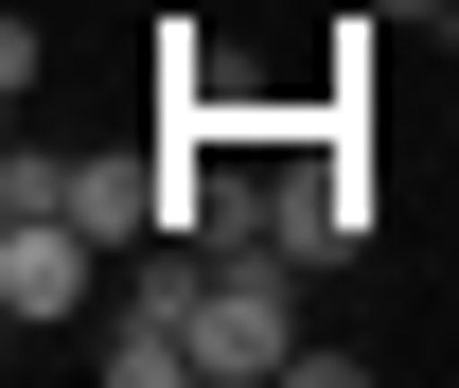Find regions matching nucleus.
Returning a JSON list of instances; mask_svg holds the SVG:
<instances>
[{
  "instance_id": "1",
  "label": "nucleus",
  "mask_w": 459,
  "mask_h": 388,
  "mask_svg": "<svg viewBox=\"0 0 459 388\" xmlns=\"http://www.w3.org/2000/svg\"><path fill=\"white\" fill-rule=\"evenodd\" d=\"M0 212H71L89 247H142V229H177V177L160 160H36V142H18Z\"/></svg>"
},
{
  "instance_id": "2",
  "label": "nucleus",
  "mask_w": 459,
  "mask_h": 388,
  "mask_svg": "<svg viewBox=\"0 0 459 388\" xmlns=\"http://www.w3.org/2000/svg\"><path fill=\"white\" fill-rule=\"evenodd\" d=\"M89 300H107V247H89V229H71V212H0V318H18V335H71Z\"/></svg>"
},
{
  "instance_id": "3",
  "label": "nucleus",
  "mask_w": 459,
  "mask_h": 388,
  "mask_svg": "<svg viewBox=\"0 0 459 388\" xmlns=\"http://www.w3.org/2000/svg\"><path fill=\"white\" fill-rule=\"evenodd\" d=\"M195 353H212L230 388L318 353V335H300V265H283V247H265V265H212V318H195Z\"/></svg>"
},
{
  "instance_id": "4",
  "label": "nucleus",
  "mask_w": 459,
  "mask_h": 388,
  "mask_svg": "<svg viewBox=\"0 0 459 388\" xmlns=\"http://www.w3.org/2000/svg\"><path fill=\"white\" fill-rule=\"evenodd\" d=\"M371 18H459V0H371Z\"/></svg>"
},
{
  "instance_id": "5",
  "label": "nucleus",
  "mask_w": 459,
  "mask_h": 388,
  "mask_svg": "<svg viewBox=\"0 0 459 388\" xmlns=\"http://www.w3.org/2000/svg\"><path fill=\"white\" fill-rule=\"evenodd\" d=\"M442 142H459V89H442Z\"/></svg>"
}]
</instances>
